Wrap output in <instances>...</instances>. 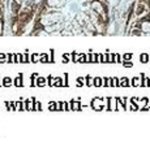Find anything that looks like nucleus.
Returning a JSON list of instances; mask_svg holds the SVG:
<instances>
[{
    "instance_id": "1",
    "label": "nucleus",
    "mask_w": 150,
    "mask_h": 152,
    "mask_svg": "<svg viewBox=\"0 0 150 152\" xmlns=\"http://www.w3.org/2000/svg\"><path fill=\"white\" fill-rule=\"evenodd\" d=\"M146 18L148 17H144L142 20H140V30L144 34H150V21Z\"/></svg>"
},
{
    "instance_id": "2",
    "label": "nucleus",
    "mask_w": 150,
    "mask_h": 152,
    "mask_svg": "<svg viewBox=\"0 0 150 152\" xmlns=\"http://www.w3.org/2000/svg\"><path fill=\"white\" fill-rule=\"evenodd\" d=\"M107 111H110V112H116L118 111V98H109Z\"/></svg>"
},
{
    "instance_id": "3",
    "label": "nucleus",
    "mask_w": 150,
    "mask_h": 152,
    "mask_svg": "<svg viewBox=\"0 0 150 152\" xmlns=\"http://www.w3.org/2000/svg\"><path fill=\"white\" fill-rule=\"evenodd\" d=\"M71 104V111L72 112H80L81 111V104L79 100H72V102H69Z\"/></svg>"
},
{
    "instance_id": "4",
    "label": "nucleus",
    "mask_w": 150,
    "mask_h": 152,
    "mask_svg": "<svg viewBox=\"0 0 150 152\" xmlns=\"http://www.w3.org/2000/svg\"><path fill=\"white\" fill-rule=\"evenodd\" d=\"M13 86H16V87H22V86H24L22 74H19V75H17V77L13 80Z\"/></svg>"
},
{
    "instance_id": "5",
    "label": "nucleus",
    "mask_w": 150,
    "mask_h": 152,
    "mask_svg": "<svg viewBox=\"0 0 150 152\" xmlns=\"http://www.w3.org/2000/svg\"><path fill=\"white\" fill-rule=\"evenodd\" d=\"M141 87H150V78L145 74H141Z\"/></svg>"
},
{
    "instance_id": "6",
    "label": "nucleus",
    "mask_w": 150,
    "mask_h": 152,
    "mask_svg": "<svg viewBox=\"0 0 150 152\" xmlns=\"http://www.w3.org/2000/svg\"><path fill=\"white\" fill-rule=\"evenodd\" d=\"M35 85H37L38 87H44V86H47V78H44V77H37Z\"/></svg>"
},
{
    "instance_id": "7",
    "label": "nucleus",
    "mask_w": 150,
    "mask_h": 152,
    "mask_svg": "<svg viewBox=\"0 0 150 152\" xmlns=\"http://www.w3.org/2000/svg\"><path fill=\"white\" fill-rule=\"evenodd\" d=\"M148 103H149V99L148 98H141V99H139V102H137L139 109H142V108L148 107Z\"/></svg>"
},
{
    "instance_id": "8",
    "label": "nucleus",
    "mask_w": 150,
    "mask_h": 152,
    "mask_svg": "<svg viewBox=\"0 0 150 152\" xmlns=\"http://www.w3.org/2000/svg\"><path fill=\"white\" fill-rule=\"evenodd\" d=\"M129 86H131V80H129V78H127V77L120 78L119 87H129Z\"/></svg>"
},
{
    "instance_id": "9",
    "label": "nucleus",
    "mask_w": 150,
    "mask_h": 152,
    "mask_svg": "<svg viewBox=\"0 0 150 152\" xmlns=\"http://www.w3.org/2000/svg\"><path fill=\"white\" fill-rule=\"evenodd\" d=\"M1 83H3V86L4 87H11L12 85H13V80H12L11 77H4Z\"/></svg>"
},
{
    "instance_id": "10",
    "label": "nucleus",
    "mask_w": 150,
    "mask_h": 152,
    "mask_svg": "<svg viewBox=\"0 0 150 152\" xmlns=\"http://www.w3.org/2000/svg\"><path fill=\"white\" fill-rule=\"evenodd\" d=\"M131 86L133 87H141V77H133L131 80Z\"/></svg>"
},
{
    "instance_id": "11",
    "label": "nucleus",
    "mask_w": 150,
    "mask_h": 152,
    "mask_svg": "<svg viewBox=\"0 0 150 152\" xmlns=\"http://www.w3.org/2000/svg\"><path fill=\"white\" fill-rule=\"evenodd\" d=\"M140 61L142 64H146L150 61V55L149 53H141L140 55Z\"/></svg>"
},
{
    "instance_id": "12",
    "label": "nucleus",
    "mask_w": 150,
    "mask_h": 152,
    "mask_svg": "<svg viewBox=\"0 0 150 152\" xmlns=\"http://www.w3.org/2000/svg\"><path fill=\"white\" fill-rule=\"evenodd\" d=\"M39 63H43V64L50 63V55H47V53H41V55H39Z\"/></svg>"
},
{
    "instance_id": "13",
    "label": "nucleus",
    "mask_w": 150,
    "mask_h": 152,
    "mask_svg": "<svg viewBox=\"0 0 150 152\" xmlns=\"http://www.w3.org/2000/svg\"><path fill=\"white\" fill-rule=\"evenodd\" d=\"M93 81H94V77H91V75H86L85 77V83L88 87H93Z\"/></svg>"
},
{
    "instance_id": "14",
    "label": "nucleus",
    "mask_w": 150,
    "mask_h": 152,
    "mask_svg": "<svg viewBox=\"0 0 150 152\" xmlns=\"http://www.w3.org/2000/svg\"><path fill=\"white\" fill-rule=\"evenodd\" d=\"M102 86L103 87H111V78H102Z\"/></svg>"
},
{
    "instance_id": "15",
    "label": "nucleus",
    "mask_w": 150,
    "mask_h": 152,
    "mask_svg": "<svg viewBox=\"0 0 150 152\" xmlns=\"http://www.w3.org/2000/svg\"><path fill=\"white\" fill-rule=\"evenodd\" d=\"M93 86L101 87V86H102V78H101V77H94V81H93Z\"/></svg>"
},
{
    "instance_id": "16",
    "label": "nucleus",
    "mask_w": 150,
    "mask_h": 152,
    "mask_svg": "<svg viewBox=\"0 0 150 152\" xmlns=\"http://www.w3.org/2000/svg\"><path fill=\"white\" fill-rule=\"evenodd\" d=\"M64 86V82H63V78L60 77H55V87H61Z\"/></svg>"
},
{
    "instance_id": "17",
    "label": "nucleus",
    "mask_w": 150,
    "mask_h": 152,
    "mask_svg": "<svg viewBox=\"0 0 150 152\" xmlns=\"http://www.w3.org/2000/svg\"><path fill=\"white\" fill-rule=\"evenodd\" d=\"M7 63H16V55H12V53H8L7 55Z\"/></svg>"
},
{
    "instance_id": "18",
    "label": "nucleus",
    "mask_w": 150,
    "mask_h": 152,
    "mask_svg": "<svg viewBox=\"0 0 150 152\" xmlns=\"http://www.w3.org/2000/svg\"><path fill=\"white\" fill-rule=\"evenodd\" d=\"M47 85H49L50 87L55 86V77H54V75H50V77L47 78Z\"/></svg>"
},
{
    "instance_id": "19",
    "label": "nucleus",
    "mask_w": 150,
    "mask_h": 152,
    "mask_svg": "<svg viewBox=\"0 0 150 152\" xmlns=\"http://www.w3.org/2000/svg\"><path fill=\"white\" fill-rule=\"evenodd\" d=\"M39 61V55L38 53H33L31 56H30V63H38Z\"/></svg>"
},
{
    "instance_id": "20",
    "label": "nucleus",
    "mask_w": 150,
    "mask_h": 152,
    "mask_svg": "<svg viewBox=\"0 0 150 152\" xmlns=\"http://www.w3.org/2000/svg\"><path fill=\"white\" fill-rule=\"evenodd\" d=\"M120 80L119 78H111V87H119Z\"/></svg>"
},
{
    "instance_id": "21",
    "label": "nucleus",
    "mask_w": 150,
    "mask_h": 152,
    "mask_svg": "<svg viewBox=\"0 0 150 152\" xmlns=\"http://www.w3.org/2000/svg\"><path fill=\"white\" fill-rule=\"evenodd\" d=\"M61 111H71V104L67 102H61Z\"/></svg>"
},
{
    "instance_id": "22",
    "label": "nucleus",
    "mask_w": 150,
    "mask_h": 152,
    "mask_svg": "<svg viewBox=\"0 0 150 152\" xmlns=\"http://www.w3.org/2000/svg\"><path fill=\"white\" fill-rule=\"evenodd\" d=\"M114 63H116V64H120V63H123V56H120L119 53L114 55Z\"/></svg>"
},
{
    "instance_id": "23",
    "label": "nucleus",
    "mask_w": 150,
    "mask_h": 152,
    "mask_svg": "<svg viewBox=\"0 0 150 152\" xmlns=\"http://www.w3.org/2000/svg\"><path fill=\"white\" fill-rule=\"evenodd\" d=\"M29 51L26 50L25 51V55H22V64H25V63H30V56L28 55Z\"/></svg>"
},
{
    "instance_id": "24",
    "label": "nucleus",
    "mask_w": 150,
    "mask_h": 152,
    "mask_svg": "<svg viewBox=\"0 0 150 152\" xmlns=\"http://www.w3.org/2000/svg\"><path fill=\"white\" fill-rule=\"evenodd\" d=\"M79 57H80V55H77L76 52H72V53H71V61L79 63Z\"/></svg>"
},
{
    "instance_id": "25",
    "label": "nucleus",
    "mask_w": 150,
    "mask_h": 152,
    "mask_svg": "<svg viewBox=\"0 0 150 152\" xmlns=\"http://www.w3.org/2000/svg\"><path fill=\"white\" fill-rule=\"evenodd\" d=\"M89 63H97V53L91 52L89 55Z\"/></svg>"
},
{
    "instance_id": "26",
    "label": "nucleus",
    "mask_w": 150,
    "mask_h": 152,
    "mask_svg": "<svg viewBox=\"0 0 150 152\" xmlns=\"http://www.w3.org/2000/svg\"><path fill=\"white\" fill-rule=\"evenodd\" d=\"M132 57H133V55L132 53H124L123 55V61H131Z\"/></svg>"
},
{
    "instance_id": "27",
    "label": "nucleus",
    "mask_w": 150,
    "mask_h": 152,
    "mask_svg": "<svg viewBox=\"0 0 150 152\" xmlns=\"http://www.w3.org/2000/svg\"><path fill=\"white\" fill-rule=\"evenodd\" d=\"M41 111H42L41 102H34V112H41Z\"/></svg>"
},
{
    "instance_id": "28",
    "label": "nucleus",
    "mask_w": 150,
    "mask_h": 152,
    "mask_svg": "<svg viewBox=\"0 0 150 152\" xmlns=\"http://www.w3.org/2000/svg\"><path fill=\"white\" fill-rule=\"evenodd\" d=\"M84 83H85V78H84V77H79V78H77V82H76V86H79V87H81V86H84Z\"/></svg>"
},
{
    "instance_id": "29",
    "label": "nucleus",
    "mask_w": 150,
    "mask_h": 152,
    "mask_svg": "<svg viewBox=\"0 0 150 152\" xmlns=\"http://www.w3.org/2000/svg\"><path fill=\"white\" fill-rule=\"evenodd\" d=\"M7 109L9 112L14 111V102H7Z\"/></svg>"
},
{
    "instance_id": "30",
    "label": "nucleus",
    "mask_w": 150,
    "mask_h": 152,
    "mask_svg": "<svg viewBox=\"0 0 150 152\" xmlns=\"http://www.w3.org/2000/svg\"><path fill=\"white\" fill-rule=\"evenodd\" d=\"M14 112H22V109H21V102H14Z\"/></svg>"
},
{
    "instance_id": "31",
    "label": "nucleus",
    "mask_w": 150,
    "mask_h": 152,
    "mask_svg": "<svg viewBox=\"0 0 150 152\" xmlns=\"http://www.w3.org/2000/svg\"><path fill=\"white\" fill-rule=\"evenodd\" d=\"M71 61V55H63V63H65V64H67V63H69Z\"/></svg>"
},
{
    "instance_id": "32",
    "label": "nucleus",
    "mask_w": 150,
    "mask_h": 152,
    "mask_svg": "<svg viewBox=\"0 0 150 152\" xmlns=\"http://www.w3.org/2000/svg\"><path fill=\"white\" fill-rule=\"evenodd\" d=\"M7 63V55L5 53H0V64Z\"/></svg>"
},
{
    "instance_id": "33",
    "label": "nucleus",
    "mask_w": 150,
    "mask_h": 152,
    "mask_svg": "<svg viewBox=\"0 0 150 152\" xmlns=\"http://www.w3.org/2000/svg\"><path fill=\"white\" fill-rule=\"evenodd\" d=\"M107 63H114V53L107 52Z\"/></svg>"
},
{
    "instance_id": "34",
    "label": "nucleus",
    "mask_w": 150,
    "mask_h": 152,
    "mask_svg": "<svg viewBox=\"0 0 150 152\" xmlns=\"http://www.w3.org/2000/svg\"><path fill=\"white\" fill-rule=\"evenodd\" d=\"M55 111H61V102H55Z\"/></svg>"
},
{
    "instance_id": "35",
    "label": "nucleus",
    "mask_w": 150,
    "mask_h": 152,
    "mask_svg": "<svg viewBox=\"0 0 150 152\" xmlns=\"http://www.w3.org/2000/svg\"><path fill=\"white\" fill-rule=\"evenodd\" d=\"M16 63L22 64V55H21V53H17L16 55Z\"/></svg>"
},
{
    "instance_id": "36",
    "label": "nucleus",
    "mask_w": 150,
    "mask_h": 152,
    "mask_svg": "<svg viewBox=\"0 0 150 152\" xmlns=\"http://www.w3.org/2000/svg\"><path fill=\"white\" fill-rule=\"evenodd\" d=\"M123 65H124L125 68H132L133 64H132V61H123Z\"/></svg>"
},
{
    "instance_id": "37",
    "label": "nucleus",
    "mask_w": 150,
    "mask_h": 152,
    "mask_svg": "<svg viewBox=\"0 0 150 152\" xmlns=\"http://www.w3.org/2000/svg\"><path fill=\"white\" fill-rule=\"evenodd\" d=\"M50 63H55V59H54V50H51V52H50Z\"/></svg>"
},
{
    "instance_id": "38",
    "label": "nucleus",
    "mask_w": 150,
    "mask_h": 152,
    "mask_svg": "<svg viewBox=\"0 0 150 152\" xmlns=\"http://www.w3.org/2000/svg\"><path fill=\"white\" fill-rule=\"evenodd\" d=\"M26 107H28V105H26V102H21V109H22V111H26Z\"/></svg>"
},
{
    "instance_id": "39",
    "label": "nucleus",
    "mask_w": 150,
    "mask_h": 152,
    "mask_svg": "<svg viewBox=\"0 0 150 152\" xmlns=\"http://www.w3.org/2000/svg\"><path fill=\"white\" fill-rule=\"evenodd\" d=\"M49 108H50V111H51V112H54V111H55V102H52V103H51Z\"/></svg>"
},
{
    "instance_id": "40",
    "label": "nucleus",
    "mask_w": 150,
    "mask_h": 152,
    "mask_svg": "<svg viewBox=\"0 0 150 152\" xmlns=\"http://www.w3.org/2000/svg\"><path fill=\"white\" fill-rule=\"evenodd\" d=\"M3 86V83H1V82H0V87H1Z\"/></svg>"
},
{
    "instance_id": "41",
    "label": "nucleus",
    "mask_w": 150,
    "mask_h": 152,
    "mask_svg": "<svg viewBox=\"0 0 150 152\" xmlns=\"http://www.w3.org/2000/svg\"><path fill=\"white\" fill-rule=\"evenodd\" d=\"M148 18H149V21H150V16H149V17H148Z\"/></svg>"
}]
</instances>
